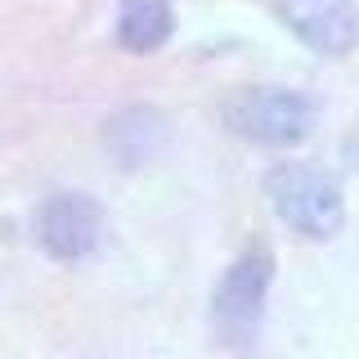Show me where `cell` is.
Returning <instances> with one entry per match:
<instances>
[{
  "instance_id": "obj_1",
  "label": "cell",
  "mask_w": 359,
  "mask_h": 359,
  "mask_svg": "<svg viewBox=\"0 0 359 359\" xmlns=\"http://www.w3.org/2000/svg\"><path fill=\"white\" fill-rule=\"evenodd\" d=\"M274 252L256 238L247 243L211 287V337L233 355L256 351L265 332L269 287H274Z\"/></svg>"
},
{
  "instance_id": "obj_2",
  "label": "cell",
  "mask_w": 359,
  "mask_h": 359,
  "mask_svg": "<svg viewBox=\"0 0 359 359\" xmlns=\"http://www.w3.org/2000/svg\"><path fill=\"white\" fill-rule=\"evenodd\" d=\"M265 198L287 233L301 243H332L346 229V189L314 162H274L265 171Z\"/></svg>"
},
{
  "instance_id": "obj_3",
  "label": "cell",
  "mask_w": 359,
  "mask_h": 359,
  "mask_svg": "<svg viewBox=\"0 0 359 359\" xmlns=\"http://www.w3.org/2000/svg\"><path fill=\"white\" fill-rule=\"evenodd\" d=\"M220 121L229 135L256 149H297L319 126V104L292 86H243L224 95Z\"/></svg>"
},
{
  "instance_id": "obj_4",
  "label": "cell",
  "mask_w": 359,
  "mask_h": 359,
  "mask_svg": "<svg viewBox=\"0 0 359 359\" xmlns=\"http://www.w3.org/2000/svg\"><path fill=\"white\" fill-rule=\"evenodd\" d=\"M32 238L50 261L81 265L104 243V207H99V198L81 194V189H59L36 207Z\"/></svg>"
},
{
  "instance_id": "obj_5",
  "label": "cell",
  "mask_w": 359,
  "mask_h": 359,
  "mask_svg": "<svg viewBox=\"0 0 359 359\" xmlns=\"http://www.w3.org/2000/svg\"><path fill=\"white\" fill-rule=\"evenodd\" d=\"M274 14L319 59L359 50V0H274Z\"/></svg>"
},
{
  "instance_id": "obj_6",
  "label": "cell",
  "mask_w": 359,
  "mask_h": 359,
  "mask_svg": "<svg viewBox=\"0 0 359 359\" xmlns=\"http://www.w3.org/2000/svg\"><path fill=\"white\" fill-rule=\"evenodd\" d=\"M166 144H171V121L153 104H130L104 121V149L117 166H144L162 157Z\"/></svg>"
},
{
  "instance_id": "obj_7",
  "label": "cell",
  "mask_w": 359,
  "mask_h": 359,
  "mask_svg": "<svg viewBox=\"0 0 359 359\" xmlns=\"http://www.w3.org/2000/svg\"><path fill=\"white\" fill-rule=\"evenodd\" d=\"M175 36V5L171 0H117L112 41L126 54H157Z\"/></svg>"
}]
</instances>
